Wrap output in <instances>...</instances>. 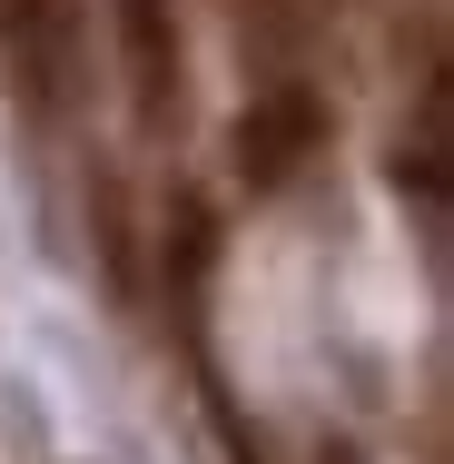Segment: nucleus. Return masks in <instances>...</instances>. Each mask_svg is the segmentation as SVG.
Instances as JSON below:
<instances>
[{"instance_id":"f257e3e1","label":"nucleus","mask_w":454,"mask_h":464,"mask_svg":"<svg viewBox=\"0 0 454 464\" xmlns=\"http://www.w3.org/2000/svg\"><path fill=\"white\" fill-rule=\"evenodd\" d=\"M326 149V99L306 90V80H276L237 109V129H227V169L247 188H286L306 159Z\"/></svg>"},{"instance_id":"f03ea898","label":"nucleus","mask_w":454,"mask_h":464,"mask_svg":"<svg viewBox=\"0 0 454 464\" xmlns=\"http://www.w3.org/2000/svg\"><path fill=\"white\" fill-rule=\"evenodd\" d=\"M0 40L20 60V80L40 109H70V80H80V0H0Z\"/></svg>"},{"instance_id":"7ed1b4c3","label":"nucleus","mask_w":454,"mask_h":464,"mask_svg":"<svg viewBox=\"0 0 454 464\" xmlns=\"http://www.w3.org/2000/svg\"><path fill=\"white\" fill-rule=\"evenodd\" d=\"M119 50H129L139 129H169V109H179V20H169V0H119Z\"/></svg>"}]
</instances>
